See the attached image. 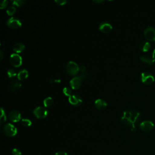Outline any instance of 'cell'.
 Returning <instances> with one entry per match:
<instances>
[{
  "mask_svg": "<svg viewBox=\"0 0 155 155\" xmlns=\"http://www.w3.org/2000/svg\"><path fill=\"white\" fill-rule=\"evenodd\" d=\"M140 118V113L133 110H128L123 112L121 120L122 123L130 128L132 131L136 130V125Z\"/></svg>",
  "mask_w": 155,
  "mask_h": 155,
  "instance_id": "obj_1",
  "label": "cell"
},
{
  "mask_svg": "<svg viewBox=\"0 0 155 155\" xmlns=\"http://www.w3.org/2000/svg\"><path fill=\"white\" fill-rule=\"evenodd\" d=\"M67 73L71 76L76 75L79 72V66L74 61H69L66 67Z\"/></svg>",
  "mask_w": 155,
  "mask_h": 155,
  "instance_id": "obj_2",
  "label": "cell"
},
{
  "mask_svg": "<svg viewBox=\"0 0 155 155\" xmlns=\"http://www.w3.org/2000/svg\"><path fill=\"white\" fill-rule=\"evenodd\" d=\"M3 131L5 134L9 137L15 136L18 132L17 128L13 124L11 123L6 124L3 127Z\"/></svg>",
  "mask_w": 155,
  "mask_h": 155,
  "instance_id": "obj_3",
  "label": "cell"
},
{
  "mask_svg": "<svg viewBox=\"0 0 155 155\" xmlns=\"http://www.w3.org/2000/svg\"><path fill=\"white\" fill-rule=\"evenodd\" d=\"M34 114L38 119H44L47 116L49 111L45 107L39 106L34 109Z\"/></svg>",
  "mask_w": 155,
  "mask_h": 155,
  "instance_id": "obj_4",
  "label": "cell"
},
{
  "mask_svg": "<svg viewBox=\"0 0 155 155\" xmlns=\"http://www.w3.org/2000/svg\"><path fill=\"white\" fill-rule=\"evenodd\" d=\"M9 61L11 65L15 67H20L22 65L23 60L21 57L17 53H12L9 58Z\"/></svg>",
  "mask_w": 155,
  "mask_h": 155,
  "instance_id": "obj_5",
  "label": "cell"
},
{
  "mask_svg": "<svg viewBox=\"0 0 155 155\" xmlns=\"http://www.w3.org/2000/svg\"><path fill=\"white\" fill-rule=\"evenodd\" d=\"M7 25L11 29H17L22 26V23L20 19L16 17H12L8 19Z\"/></svg>",
  "mask_w": 155,
  "mask_h": 155,
  "instance_id": "obj_6",
  "label": "cell"
},
{
  "mask_svg": "<svg viewBox=\"0 0 155 155\" xmlns=\"http://www.w3.org/2000/svg\"><path fill=\"white\" fill-rule=\"evenodd\" d=\"M144 35L147 40L155 41V28L151 26L147 27L144 30Z\"/></svg>",
  "mask_w": 155,
  "mask_h": 155,
  "instance_id": "obj_7",
  "label": "cell"
},
{
  "mask_svg": "<svg viewBox=\"0 0 155 155\" xmlns=\"http://www.w3.org/2000/svg\"><path fill=\"white\" fill-rule=\"evenodd\" d=\"M140 79L142 83L149 85L154 81V77L150 72H142L140 75Z\"/></svg>",
  "mask_w": 155,
  "mask_h": 155,
  "instance_id": "obj_8",
  "label": "cell"
},
{
  "mask_svg": "<svg viewBox=\"0 0 155 155\" xmlns=\"http://www.w3.org/2000/svg\"><path fill=\"white\" fill-rule=\"evenodd\" d=\"M154 127V124L151 121H144L142 122L139 125L140 129L144 131H150L152 130Z\"/></svg>",
  "mask_w": 155,
  "mask_h": 155,
  "instance_id": "obj_9",
  "label": "cell"
},
{
  "mask_svg": "<svg viewBox=\"0 0 155 155\" xmlns=\"http://www.w3.org/2000/svg\"><path fill=\"white\" fill-rule=\"evenodd\" d=\"M69 101L72 105L75 107H78L82 103V99L78 95H72L69 97Z\"/></svg>",
  "mask_w": 155,
  "mask_h": 155,
  "instance_id": "obj_10",
  "label": "cell"
},
{
  "mask_svg": "<svg viewBox=\"0 0 155 155\" xmlns=\"http://www.w3.org/2000/svg\"><path fill=\"white\" fill-rule=\"evenodd\" d=\"M9 118L11 121L17 122L21 119V114L19 111L13 110L9 113Z\"/></svg>",
  "mask_w": 155,
  "mask_h": 155,
  "instance_id": "obj_11",
  "label": "cell"
},
{
  "mask_svg": "<svg viewBox=\"0 0 155 155\" xmlns=\"http://www.w3.org/2000/svg\"><path fill=\"white\" fill-rule=\"evenodd\" d=\"M22 84L20 82V80L18 79H15V78H12L10 82H9V90L12 92H14V91L17 90V89H20L21 87Z\"/></svg>",
  "mask_w": 155,
  "mask_h": 155,
  "instance_id": "obj_12",
  "label": "cell"
},
{
  "mask_svg": "<svg viewBox=\"0 0 155 155\" xmlns=\"http://www.w3.org/2000/svg\"><path fill=\"white\" fill-rule=\"evenodd\" d=\"M82 79L78 76L73 78L70 81V85L71 87L74 90L79 89L82 85Z\"/></svg>",
  "mask_w": 155,
  "mask_h": 155,
  "instance_id": "obj_13",
  "label": "cell"
},
{
  "mask_svg": "<svg viewBox=\"0 0 155 155\" xmlns=\"http://www.w3.org/2000/svg\"><path fill=\"white\" fill-rule=\"evenodd\" d=\"M112 29H113L112 26L109 23H107V22H103L99 26V31L104 34L110 32L112 30Z\"/></svg>",
  "mask_w": 155,
  "mask_h": 155,
  "instance_id": "obj_14",
  "label": "cell"
},
{
  "mask_svg": "<svg viewBox=\"0 0 155 155\" xmlns=\"http://www.w3.org/2000/svg\"><path fill=\"white\" fill-rule=\"evenodd\" d=\"M95 105L99 110H104L107 107V103L104 99H98L95 102Z\"/></svg>",
  "mask_w": 155,
  "mask_h": 155,
  "instance_id": "obj_15",
  "label": "cell"
},
{
  "mask_svg": "<svg viewBox=\"0 0 155 155\" xmlns=\"http://www.w3.org/2000/svg\"><path fill=\"white\" fill-rule=\"evenodd\" d=\"M151 47V44L148 41H143L139 44V49L143 52H148Z\"/></svg>",
  "mask_w": 155,
  "mask_h": 155,
  "instance_id": "obj_16",
  "label": "cell"
},
{
  "mask_svg": "<svg viewBox=\"0 0 155 155\" xmlns=\"http://www.w3.org/2000/svg\"><path fill=\"white\" fill-rule=\"evenodd\" d=\"M17 76H18V80L20 81L24 80L27 79V77L29 76V72L26 69H23L19 72Z\"/></svg>",
  "mask_w": 155,
  "mask_h": 155,
  "instance_id": "obj_17",
  "label": "cell"
},
{
  "mask_svg": "<svg viewBox=\"0 0 155 155\" xmlns=\"http://www.w3.org/2000/svg\"><path fill=\"white\" fill-rule=\"evenodd\" d=\"M25 49V46L21 43H16L14 46V47H13V50L18 53H21Z\"/></svg>",
  "mask_w": 155,
  "mask_h": 155,
  "instance_id": "obj_18",
  "label": "cell"
},
{
  "mask_svg": "<svg viewBox=\"0 0 155 155\" xmlns=\"http://www.w3.org/2000/svg\"><path fill=\"white\" fill-rule=\"evenodd\" d=\"M140 60L145 63H147L148 64H153L154 63V61L152 58L150 57L147 55H142L140 57Z\"/></svg>",
  "mask_w": 155,
  "mask_h": 155,
  "instance_id": "obj_19",
  "label": "cell"
},
{
  "mask_svg": "<svg viewBox=\"0 0 155 155\" xmlns=\"http://www.w3.org/2000/svg\"><path fill=\"white\" fill-rule=\"evenodd\" d=\"M53 99L51 98V97H47L46 98H45L44 99V101H43V103H44V105L45 107H51L53 104Z\"/></svg>",
  "mask_w": 155,
  "mask_h": 155,
  "instance_id": "obj_20",
  "label": "cell"
},
{
  "mask_svg": "<svg viewBox=\"0 0 155 155\" xmlns=\"http://www.w3.org/2000/svg\"><path fill=\"white\" fill-rule=\"evenodd\" d=\"M12 2L13 3V6L17 7H21L26 3L25 0H13Z\"/></svg>",
  "mask_w": 155,
  "mask_h": 155,
  "instance_id": "obj_21",
  "label": "cell"
},
{
  "mask_svg": "<svg viewBox=\"0 0 155 155\" xmlns=\"http://www.w3.org/2000/svg\"><path fill=\"white\" fill-rule=\"evenodd\" d=\"M7 120L6 115L5 113V110L3 107L1 108V117H0V123L3 124V122H5Z\"/></svg>",
  "mask_w": 155,
  "mask_h": 155,
  "instance_id": "obj_22",
  "label": "cell"
},
{
  "mask_svg": "<svg viewBox=\"0 0 155 155\" xmlns=\"http://www.w3.org/2000/svg\"><path fill=\"white\" fill-rule=\"evenodd\" d=\"M16 11H17L16 8L14 6H11L8 8V9L6 11V12H7L8 15L12 16L13 15H14L15 14Z\"/></svg>",
  "mask_w": 155,
  "mask_h": 155,
  "instance_id": "obj_23",
  "label": "cell"
},
{
  "mask_svg": "<svg viewBox=\"0 0 155 155\" xmlns=\"http://www.w3.org/2000/svg\"><path fill=\"white\" fill-rule=\"evenodd\" d=\"M21 124L22 125L25 127H30L32 125V121L29 119H27V118H25V119H23L21 120Z\"/></svg>",
  "mask_w": 155,
  "mask_h": 155,
  "instance_id": "obj_24",
  "label": "cell"
},
{
  "mask_svg": "<svg viewBox=\"0 0 155 155\" xmlns=\"http://www.w3.org/2000/svg\"><path fill=\"white\" fill-rule=\"evenodd\" d=\"M63 93H64L65 95H66V96H67L69 97H70V96L72 95V90L69 87H64L63 89Z\"/></svg>",
  "mask_w": 155,
  "mask_h": 155,
  "instance_id": "obj_25",
  "label": "cell"
},
{
  "mask_svg": "<svg viewBox=\"0 0 155 155\" xmlns=\"http://www.w3.org/2000/svg\"><path fill=\"white\" fill-rule=\"evenodd\" d=\"M8 75L10 78H14L17 75L16 71L13 69H10L8 70Z\"/></svg>",
  "mask_w": 155,
  "mask_h": 155,
  "instance_id": "obj_26",
  "label": "cell"
},
{
  "mask_svg": "<svg viewBox=\"0 0 155 155\" xmlns=\"http://www.w3.org/2000/svg\"><path fill=\"white\" fill-rule=\"evenodd\" d=\"M8 4H9V2L8 0H3V1H2L1 3H0V9H5L8 6Z\"/></svg>",
  "mask_w": 155,
  "mask_h": 155,
  "instance_id": "obj_27",
  "label": "cell"
},
{
  "mask_svg": "<svg viewBox=\"0 0 155 155\" xmlns=\"http://www.w3.org/2000/svg\"><path fill=\"white\" fill-rule=\"evenodd\" d=\"M55 2L60 6H64L67 3L66 0H55Z\"/></svg>",
  "mask_w": 155,
  "mask_h": 155,
  "instance_id": "obj_28",
  "label": "cell"
},
{
  "mask_svg": "<svg viewBox=\"0 0 155 155\" xmlns=\"http://www.w3.org/2000/svg\"><path fill=\"white\" fill-rule=\"evenodd\" d=\"M12 153L13 155H22L21 151L18 148H14L12 150Z\"/></svg>",
  "mask_w": 155,
  "mask_h": 155,
  "instance_id": "obj_29",
  "label": "cell"
},
{
  "mask_svg": "<svg viewBox=\"0 0 155 155\" xmlns=\"http://www.w3.org/2000/svg\"><path fill=\"white\" fill-rule=\"evenodd\" d=\"M87 76H88L87 73H86V72H84V73H81V74L79 75V76L78 77L80 78L82 80H84V79H85L87 78Z\"/></svg>",
  "mask_w": 155,
  "mask_h": 155,
  "instance_id": "obj_30",
  "label": "cell"
},
{
  "mask_svg": "<svg viewBox=\"0 0 155 155\" xmlns=\"http://www.w3.org/2000/svg\"><path fill=\"white\" fill-rule=\"evenodd\" d=\"M86 67L84 66H81L79 67V72L81 73H84L86 72Z\"/></svg>",
  "mask_w": 155,
  "mask_h": 155,
  "instance_id": "obj_31",
  "label": "cell"
},
{
  "mask_svg": "<svg viewBox=\"0 0 155 155\" xmlns=\"http://www.w3.org/2000/svg\"><path fill=\"white\" fill-rule=\"evenodd\" d=\"M55 155H69L66 152L64 151H58L55 153Z\"/></svg>",
  "mask_w": 155,
  "mask_h": 155,
  "instance_id": "obj_32",
  "label": "cell"
},
{
  "mask_svg": "<svg viewBox=\"0 0 155 155\" xmlns=\"http://www.w3.org/2000/svg\"><path fill=\"white\" fill-rule=\"evenodd\" d=\"M4 58V53H3V52L2 50H0V60H2Z\"/></svg>",
  "mask_w": 155,
  "mask_h": 155,
  "instance_id": "obj_33",
  "label": "cell"
},
{
  "mask_svg": "<svg viewBox=\"0 0 155 155\" xmlns=\"http://www.w3.org/2000/svg\"><path fill=\"white\" fill-rule=\"evenodd\" d=\"M93 2L96 3H102L103 2H104V0H93Z\"/></svg>",
  "mask_w": 155,
  "mask_h": 155,
  "instance_id": "obj_34",
  "label": "cell"
},
{
  "mask_svg": "<svg viewBox=\"0 0 155 155\" xmlns=\"http://www.w3.org/2000/svg\"><path fill=\"white\" fill-rule=\"evenodd\" d=\"M152 58L153 60L154 61H155V49L153 50V53H152Z\"/></svg>",
  "mask_w": 155,
  "mask_h": 155,
  "instance_id": "obj_35",
  "label": "cell"
},
{
  "mask_svg": "<svg viewBox=\"0 0 155 155\" xmlns=\"http://www.w3.org/2000/svg\"><path fill=\"white\" fill-rule=\"evenodd\" d=\"M49 81L50 82V84H53V83H55V79H53V78H50L49 79Z\"/></svg>",
  "mask_w": 155,
  "mask_h": 155,
  "instance_id": "obj_36",
  "label": "cell"
}]
</instances>
